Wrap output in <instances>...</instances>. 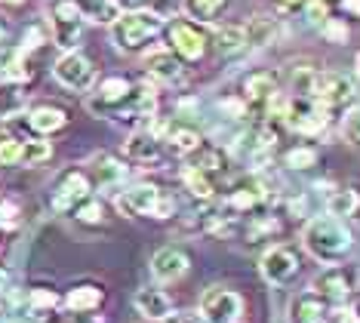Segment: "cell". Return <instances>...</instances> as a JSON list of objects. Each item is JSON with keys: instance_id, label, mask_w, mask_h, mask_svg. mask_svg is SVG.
Instances as JSON below:
<instances>
[{"instance_id": "cell-32", "label": "cell", "mask_w": 360, "mask_h": 323, "mask_svg": "<svg viewBox=\"0 0 360 323\" xmlns=\"http://www.w3.org/2000/svg\"><path fill=\"white\" fill-rule=\"evenodd\" d=\"M22 145H25V139H0V163L22 167Z\"/></svg>"}, {"instance_id": "cell-1", "label": "cell", "mask_w": 360, "mask_h": 323, "mask_svg": "<svg viewBox=\"0 0 360 323\" xmlns=\"http://www.w3.org/2000/svg\"><path fill=\"white\" fill-rule=\"evenodd\" d=\"M86 108L99 118H145L154 108V93L127 77H105L96 96L86 102Z\"/></svg>"}, {"instance_id": "cell-37", "label": "cell", "mask_w": 360, "mask_h": 323, "mask_svg": "<svg viewBox=\"0 0 360 323\" xmlns=\"http://www.w3.org/2000/svg\"><path fill=\"white\" fill-rule=\"evenodd\" d=\"M342 136H345L348 142L360 145V108H354V111H348V118L342 120Z\"/></svg>"}, {"instance_id": "cell-17", "label": "cell", "mask_w": 360, "mask_h": 323, "mask_svg": "<svg viewBox=\"0 0 360 323\" xmlns=\"http://www.w3.org/2000/svg\"><path fill=\"white\" fill-rule=\"evenodd\" d=\"M145 68H148L151 77L169 84V80H176L179 74H182V62H179L176 53H169V49H151V53H145Z\"/></svg>"}, {"instance_id": "cell-29", "label": "cell", "mask_w": 360, "mask_h": 323, "mask_svg": "<svg viewBox=\"0 0 360 323\" xmlns=\"http://www.w3.org/2000/svg\"><path fill=\"white\" fill-rule=\"evenodd\" d=\"M212 44H216L219 53H237V49L247 44V28H237V25L219 28L216 34H212Z\"/></svg>"}, {"instance_id": "cell-31", "label": "cell", "mask_w": 360, "mask_h": 323, "mask_svg": "<svg viewBox=\"0 0 360 323\" xmlns=\"http://www.w3.org/2000/svg\"><path fill=\"white\" fill-rule=\"evenodd\" d=\"M50 154H53L50 142H44V139H25V145H22V167H34V163L46 160Z\"/></svg>"}, {"instance_id": "cell-6", "label": "cell", "mask_w": 360, "mask_h": 323, "mask_svg": "<svg viewBox=\"0 0 360 323\" xmlns=\"http://www.w3.org/2000/svg\"><path fill=\"white\" fill-rule=\"evenodd\" d=\"M354 96V80L345 77L339 71H314L311 77V89H308V99L317 102L321 108H330V105H342Z\"/></svg>"}, {"instance_id": "cell-21", "label": "cell", "mask_w": 360, "mask_h": 323, "mask_svg": "<svg viewBox=\"0 0 360 323\" xmlns=\"http://www.w3.org/2000/svg\"><path fill=\"white\" fill-rule=\"evenodd\" d=\"M89 172H93L96 185L111 188L114 182H120V179L127 176V167L117 160V157H111V154H96L93 163H89Z\"/></svg>"}, {"instance_id": "cell-49", "label": "cell", "mask_w": 360, "mask_h": 323, "mask_svg": "<svg viewBox=\"0 0 360 323\" xmlns=\"http://www.w3.org/2000/svg\"><path fill=\"white\" fill-rule=\"evenodd\" d=\"M0 4H22V0H0Z\"/></svg>"}, {"instance_id": "cell-22", "label": "cell", "mask_w": 360, "mask_h": 323, "mask_svg": "<svg viewBox=\"0 0 360 323\" xmlns=\"http://www.w3.org/2000/svg\"><path fill=\"white\" fill-rule=\"evenodd\" d=\"M102 289L93 286V284H80L75 289H68V296H65V308L75 311V314H86V311H96L102 305Z\"/></svg>"}, {"instance_id": "cell-2", "label": "cell", "mask_w": 360, "mask_h": 323, "mask_svg": "<svg viewBox=\"0 0 360 323\" xmlns=\"http://www.w3.org/2000/svg\"><path fill=\"white\" fill-rule=\"evenodd\" d=\"M302 240H305V250L323 265L339 262L351 250V231L339 219H311Z\"/></svg>"}, {"instance_id": "cell-9", "label": "cell", "mask_w": 360, "mask_h": 323, "mask_svg": "<svg viewBox=\"0 0 360 323\" xmlns=\"http://www.w3.org/2000/svg\"><path fill=\"white\" fill-rule=\"evenodd\" d=\"M53 74H56V80H59L62 87H68V89H75V93H84V89L93 87V80H96V68H93V62L86 59L84 53H65L59 62L53 65Z\"/></svg>"}, {"instance_id": "cell-14", "label": "cell", "mask_w": 360, "mask_h": 323, "mask_svg": "<svg viewBox=\"0 0 360 323\" xmlns=\"http://www.w3.org/2000/svg\"><path fill=\"white\" fill-rule=\"evenodd\" d=\"M188 268H191L188 255L182 250H173V246H167V250H158V253H154V259H151L154 277L163 280V284H169V280H179Z\"/></svg>"}, {"instance_id": "cell-41", "label": "cell", "mask_w": 360, "mask_h": 323, "mask_svg": "<svg viewBox=\"0 0 360 323\" xmlns=\"http://www.w3.org/2000/svg\"><path fill=\"white\" fill-rule=\"evenodd\" d=\"M19 59V53H10V49H0V77L6 80V74H10L13 68V62Z\"/></svg>"}, {"instance_id": "cell-18", "label": "cell", "mask_w": 360, "mask_h": 323, "mask_svg": "<svg viewBox=\"0 0 360 323\" xmlns=\"http://www.w3.org/2000/svg\"><path fill=\"white\" fill-rule=\"evenodd\" d=\"M265 201V188L252 179H243L234 185V191L228 194V210H237V213H250Z\"/></svg>"}, {"instance_id": "cell-20", "label": "cell", "mask_w": 360, "mask_h": 323, "mask_svg": "<svg viewBox=\"0 0 360 323\" xmlns=\"http://www.w3.org/2000/svg\"><path fill=\"white\" fill-rule=\"evenodd\" d=\"M65 123H68V114L62 108H53V105H40L28 114V127L37 132V136H50V132H59Z\"/></svg>"}, {"instance_id": "cell-23", "label": "cell", "mask_w": 360, "mask_h": 323, "mask_svg": "<svg viewBox=\"0 0 360 323\" xmlns=\"http://www.w3.org/2000/svg\"><path fill=\"white\" fill-rule=\"evenodd\" d=\"M127 154L139 163H158L163 148L158 142V136H151V132H133L127 142Z\"/></svg>"}, {"instance_id": "cell-46", "label": "cell", "mask_w": 360, "mask_h": 323, "mask_svg": "<svg viewBox=\"0 0 360 323\" xmlns=\"http://www.w3.org/2000/svg\"><path fill=\"white\" fill-rule=\"evenodd\" d=\"M120 4H127L129 10H142V6L148 4V0H117V6H120Z\"/></svg>"}, {"instance_id": "cell-3", "label": "cell", "mask_w": 360, "mask_h": 323, "mask_svg": "<svg viewBox=\"0 0 360 323\" xmlns=\"http://www.w3.org/2000/svg\"><path fill=\"white\" fill-rule=\"evenodd\" d=\"M160 31H163V19L158 13L129 10L124 15H117V22H114V44H117V49H124V53H139Z\"/></svg>"}, {"instance_id": "cell-48", "label": "cell", "mask_w": 360, "mask_h": 323, "mask_svg": "<svg viewBox=\"0 0 360 323\" xmlns=\"http://www.w3.org/2000/svg\"><path fill=\"white\" fill-rule=\"evenodd\" d=\"M4 37H6V28H4V25H0V44H4Z\"/></svg>"}, {"instance_id": "cell-43", "label": "cell", "mask_w": 360, "mask_h": 323, "mask_svg": "<svg viewBox=\"0 0 360 323\" xmlns=\"http://www.w3.org/2000/svg\"><path fill=\"white\" fill-rule=\"evenodd\" d=\"M323 28H326V34H330L333 40H348V28H345V25H335V22H326V25H323Z\"/></svg>"}, {"instance_id": "cell-7", "label": "cell", "mask_w": 360, "mask_h": 323, "mask_svg": "<svg viewBox=\"0 0 360 323\" xmlns=\"http://www.w3.org/2000/svg\"><path fill=\"white\" fill-rule=\"evenodd\" d=\"M357 286V271L351 265H326L321 274L314 277V293L323 302H342L354 293Z\"/></svg>"}, {"instance_id": "cell-36", "label": "cell", "mask_w": 360, "mask_h": 323, "mask_svg": "<svg viewBox=\"0 0 360 323\" xmlns=\"http://www.w3.org/2000/svg\"><path fill=\"white\" fill-rule=\"evenodd\" d=\"M271 34H274V25L271 22H252L250 28H247V44H268V40H271Z\"/></svg>"}, {"instance_id": "cell-45", "label": "cell", "mask_w": 360, "mask_h": 323, "mask_svg": "<svg viewBox=\"0 0 360 323\" xmlns=\"http://www.w3.org/2000/svg\"><path fill=\"white\" fill-rule=\"evenodd\" d=\"M342 10L351 15H360V0H342Z\"/></svg>"}, {"instance_id": "cell-25", "label": "cell", "mask_w": 360, "mask_h": 323, "mask_svg": "<svg viewBox=\"0 0 360 323\" xmlns=\"http://www.w3.org/2000/svg\"><path fill=\"white\" fill-rule=\"evenodd\" d=\"M25 108V87L19 80H0V120L15 118Z\"/></svg>"}, {"instance_id": "cell-38", "label": "cell", "mask_w": 360, "mask_h": 323, "mask_svg": "<svg viewBox=\"0 0 360 323\" xmlns=\"http://www.w3.org/2000/svg\"><path fill=\"white\" fill-rule=\"evenodd\" d=\"M302 10H305V19L311 22V25H326V4L323 0H305V6H302Z\"/></svg>"}, {"instance_id": "cell-16", "label": "cell", "mask_w": 360, "mask_h": 323, "mask_svg": "<svg viewBox=\"0 0 360 323\" xmlns=\"http://www.w3.org/2000/svg\"><path fill=\"white\" fill-rule=\"evenodd\" d=\"M136 308L145 314L148 320H167L173 314V305H169V296L158 286H145L136 293Z\"/></svg>"}, {"instance_id": "cell-30", "label": "cell", "mask_w": 360, "mask_h": 323, "mask_svg": "<svg viewBox=\"0 0 360 323\" xmlns=\"http://www.w3.org/2000/svg\"><path fill=\"white\" fill-rule=\"evenodd\" d=\"M247 96H250V102L252 105H268V102H274L277 99V87H274V80L268 77H252V80H247Z\"/></svg>"}, {"instance_id": "cell-15", "label": "cell", "mask_w": 360, "mask_h": 323, "mask_svg": "<svg viewBox=\"0 0 360 323\" xmlns=\"http://www.w3.org/2000/svg\"><path fill=\"white\" fill-rule=\"evenodd\" d=\"M323 311H326V302L314 293V289H308V293L292 296V302H290V323H321Z\"/></svg>"}, {"instance_id": "cell-42", "label": "cell", "mask_w": 360, "mask_h": 323, "mask_svg": "<svg viewBox=\"0 0 360 323\" xmlns=\"http://www.w3.org/2000/svg\"><path fill=\"white\" fill-rule=\"evenodd\" d=\"M335 323H360V308H339L335 311Z\"/></svg>"}, {"instance_id": "cell-13", "label": "cell", "mask_w": 360, "mask_h": 323, "mask_svg": "<svg viewBox=\"0 0 360 323\" xmlns=\"http://www.w3.org/2000/svg\"><path fill=\"white\" fill-rule=\"evenodd\" d=\"M169 44L182 59L198 62L203 59V49H207V40H203L200 31H194L188 22H173L169 25Z\"/></svg>"}, {"instance_id": "cell-50", "label": "cell", "mask_w": 360, "mask_h": 323, "mask_svg": "<svg viewBox=\"0 0 360 323\" xmlns=\"http://www.w3.org/2000/svg\"><path fill=\"white\" fill-rule=\"evenodd\" d=\"M357 71H360V56H357Z\"/></svg>"}, {"instance_id": "cell-10", "label": "cell", "mask_w": 360, "mask_h": 323, "mask_svg": "<svg viewBox=\"0 0 360 323\" xmlns=\"http://www.w3.org/2000/svg\"><path fill=\"white\" fill-rule=\"evenodd\" d=\"M262 277L268 280L271 286H286L292 277L299 274V255L292 246H283V243H277L271 246L265 255H262Z\"/></svg>"}, {"instance_id": "cell-35", "label": "cell", "mask_w": 360, "mask_h": 323, "mask_svg": "<svg viewBox=\"0 0 360 323\" xmlns=\"http://www.w3.org/2000/svg\"><path fill=\"white\" fill-rule=\"evenodd\" d=\"M75 215H77L80 222H84V225H99L102 215H105V210H102V203L96 201V197H86V201L75 210Z\"/></svg>"}, {"instance_id": "cell-44", "label": "cell", "mask_w": 360, "mask_h": 323, "mask_svg": "<svg viewBox=\"0 0 360 323\" xmlns=\"http://www.w3.org/2000/svg\"><path fill=\"white\" fill-rule=\"evenodd\" d=\"M277 6H281V10H299V6H305V0H277Z\"/></svg>"}, {"instance_id": "cell-8", "label": "cell", "mask_w": 360, "mask_h": 323, "mask_svg": "<svg viewBox=\"0 0 360 323\" xmlns=\"http://www.w3.org/2000/svg\"><path fill=\"white\" fill-rule=\"evenodd\" d=\"M200 314L207 323H237L243 317V299L225 286H212L200 299Z\"/></svg>"}, {"instance_id": "cell-11", "label": "cell", "mask_w": 360, "mask_h": 323, "mask_svg": "<svg viewBox=\"0 0 360 323\" xmlns=\"http://www.w3.org/2000/svg\"><path fill=\"white\" fill-rule=\"evenodd\" d=\"M281 114L286 127L296 132H317L326 123V108L311 102V99H292V102H286L281 108Z\"/></svg>"}, {"instance_id": "cell-33", "label": "cell", "mask_w": 360, "mask_h": 323, "mask_svg": "<svg viewBox=\"0 0 360 323\" xmlns=\"http://www.w3.org/2000/svg\"><path fill=\"white\" fill-rule=\"evenodd\" d=\"M28 305H31V311H40V314H44V311H53L56 308V305H59V296H56L53 293V289H31V293H28Z\"/></svg>"}, {"instance_id": "cell-24", "label": "cell", "mask_w": 360, "mask_h": 323, "mask_svg": "<svg viewBox=\"0 0 360 323\" xmlns=\"http://www.w3.org/2000/svg\"><path fill=\"white\" fill-rule=\"evenodd\" d=\"M75 6L80 10V15L96 25H114L120 15L117 0H75Z\"/></svg>"}, {"instance_id": "cell-39", "label": "cell", "mask_w": 360, "mask_h": 323, "mask_svg": "<svg viewBox=\"0 0 360 323\" xmlns=\"http://www.w3.org/2000/svg\"><path fill=\"white\" fill-rule=\"evenodd\" d=\"M15 222H19L15 201H0V228H15Z\"/></svg>"}, {"instance_id": "cell-19", "label": "cell", "mask_w": 360, "mask_h": 323, "mask_svg": "<svg viewBox=\"0 0 360 323\" xmlns=\"http://www.w3.org/2000/svg\"><path fill=\"white\" fill-rule=\"evenodd\" d=\"M163 142L176 154H194L200 151V132L185 127V123H169L167 132H163Z\"/></svg>"}, {"instance_id": "cell-28", "label": "cell", "mask_w": 360, "mask_h": 323, "mask_svg": "<svg viewBox=\"0 0 360 323\" xmlns=\"http://www.w3.org/2000/svg\"><path fill=\"white\" fill-rule=\"evenodd\" d=\"M357 206H360V197L351 191V188H339V191H333L330 201H326V210H330V215H335V219L351 215Z\"/></svg>"}, {"instance_id": "cell-12", "label": "cell", "mask_w": 360, "mask_h": 323, "mask_svg": "<svg viewBox=\"0 0 360 323\" xmlns=\"http://www.w3.org/2000/svg\"><path fill=\"white\" fill-rule=\"evenodd\" d=\"M89 197V179L84 176L80 170H71L59 179V188H56V197H53V206L56 210H77Z\"/></svg>"}, {"instance_id": "cell-27", "label": "cell", "mask_w": 360, "mask_h": 323, "mask_svg": "<svg viewBox=\"0 0 360 323\" xmlns=\"http://www.w3.org/2000/svg\"><path fill=\"white\" fill-rule=\"evenodd\" d=\"M225 4L228 0H182L188 19H194V22H212L225 10Z\"/></svg>"}, {"instance_id": "cell-34", "label": "cell", "mask_w": 360, "mask_h": 323, "mask_svg": "<svg viewBox=\"0 0 360 323\" xmlns=\"http://www.w3.org/2000/svg\"><path fill=\"white\" fill-rule=\"evenodd\" d=\"M314 160H317L314 148L299 145V148H290V151H286V167H292V170H308V167H314Z\"/></svg>"}, {"instance_id": "cell-4", "label": "cell", "mask_w": 360, "mask_h": 323, "mask_svg": "<svg viewBox=\"0 0 360 323\" xmlns=\"http://www.w3.org/2000/svg\"><path fill=\"white\" fill-rule=\"evenodd\" d=\"M114 206H117L124 215H173V201L169 197H163L158 188L148 185V182H142V185H133L127 188V191L117 194V201H114Z\"/></svg>"}, {"instance_id": "cell-26", "label": "cell", "mask_w": 360, "mask_h": 323, "mask_svg": "<svg viewBox=\"0 0 360 323\" xmlns=\"http://www.w3.org/2000/svg\"><path fill=\"white\" fill-rule=\"evenodd\" d=\"M182 182H185L188 191L198 197V201H210V197L216 194V176H210V172H200V170H194V167H185Z\"/></svg>"}, {"instance_id": "cell-47", "label": "cell", "mask_w": 360, "mask_h": 323, "mask_svg": "<svg viewBox=\"0 0 360 323\" xmlns=\"http://www.w3.org/2000/svg\"><path fill=\"white\" fill-rule=\"evenodd\" d=\"M6 284H10V274H6V271H4V268H0V296H4V293H6Z\"/></svg>"}, {"instance_id": "cell-40", "label": "cell", "mask_w": 360, "mask_h": 323, "mask_svg": "<svg viewBox=\"0 0 360 323\" xmlns=\"http://www.w3.org/2000/svg\"><path fill=\"white\" fill-rule=\"evenodd\" d=\"M163 323H207L200 311H173Z\"/></svg>"}, {"instance_id": "cell-5", "label": "cell", "mask_w": 360, "mask_h": 323, "mask_svg": "<svg viewBox=\"0 0 360 323\" xmlns=\"http://www.w3.org/2000/svg\"><path fill=\"white\" fill-rule=\"evenodd\" d=\"M50 28L56 46H62L65 53H75L80 34H84V15L75 6V0H56L50 10Z\"/></svg>"}]
</instances>
